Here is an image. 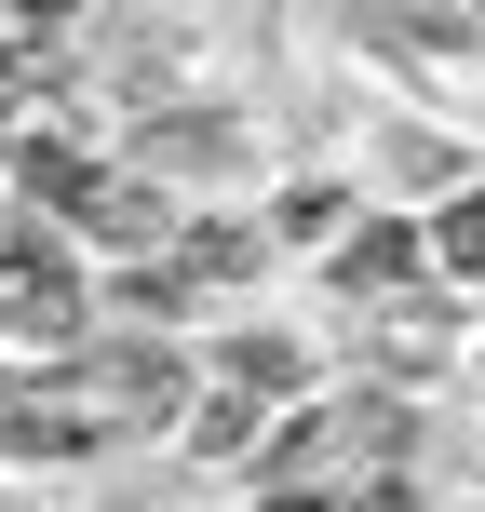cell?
Segmentation results:
<instances>
[{"instance_id":"obj_1","label":"cell","mask_w":485,"mask_h":512,"mask_svg":"<svg viewBox=\"0 0 485 512\" xmlns=\"http://www.w3.org/2000/svg\"><path fill=\"white\" fill-rule=\"evenodd\" d=\"M176 405H189V351L149 337V324H122L95 351V418H176Z\"/></svg>"},{"instance_id":"obj_2","label":"cell","mask_w":485,"mask_h":512,"mask_svg":"<svg viewBox=\"0 0 485 512\" xmlns=\"http://www.w3.org/2000/svg\"><path fill=\"white\" fill-rule=\"evenodd\" d=\"M135 162H162V176H256V135H243V108H162L135 135Z\"/></svg>"},{"instance_id":"obj_3","label":"cell","mask_w":485,"mask_h":512,"mask_svg":"<svg viewBox=\"0 0 485 512\" xmlns=\"http://www.w3.org/2000/svg\"><path fill=\"white\" fill-rule=\"evenodd\" d=\"M0 283H14V324H41V337L81 324V270L54 256V230H27V216L0 230Z\"/></svg>"},{"instance_id":"obj_4","label":"cell","mask_w":485,"mask_h":512,"mask_svg":"<svg viewBox=\"0 0 485 512\" xmlns=\"http://www.w3.org/2000/svg\"><path fill=\"white\" fill-rule=\"evenodd\" d=\"M81 445H108V418L95 405H68V391H0V459H81Z\"/></svg>"},{"instance_id":"obj_5","label":"cell","mask_w":485,"mask_h":512,"mask_svg":"<svg viewBox=\"0 0 485 512\" xmlns=\"http://www.w3.org/2000/svg\"><path fill=\"white\" fill-rule=\"evenodd\" d=\"M405 270H432V256H418V230H351V243H337V297H364V283H405Z\"/></svg>"},{"instance_id":"obj_6","label":"cell","mask_w":485,"mask_h":512,"mask_svg":"<svg viewBox=\"0 0 485 512\" xmlns=\"http://www.w3.org/2000/svg\"><path fill=\"white\" fill-rule=\"evenodd\" d=\"M256 256H270V230H243V216H230V230H216V216H203V230H176V270H189V283H243Z\"/></svg>"},{"instance_id":"obj_7","label":"cell","mask_w":485,"mask_h":512,"mask_svg":"<svg viewBox=\"0 0 485 512\" xmlns=\"http://www.w3.org/2000/svg\"><path fill=\"white\" fill-rule=\"evenodd\" d=\"M256 445V391H189V459H243Z\"/></svg>"},{"instance_id":"obj_8","label":"cell","mask_w":485,"mask_h":512,"mask_svg":"<svg viewBox=\"0 0 485 512\" xmlns=\"http://www.w3.org/2000/svg\"><path fill=\"white\" fill-rule=\"evenodd\" d=\"M310 364L283 351V337H230V351H216V391H297Z\"/></svg>"},{"instance_id":"obj_9","label":"cell","mask_w":485,"mask_h":512,"mask_svg":"<svg viewBox=\"0 0 485 512\" xmlns=\"http://www.w3.org/2000/svg\"><path fill=\"white\" fill-rule=\"evenodd\" d=\"M418 256H445L459 283H485V189H472V203H445V230H418Z\"/></svg>"},{"instance_id":"obj_10","label":"cell","mask_w":485,"mask_h":512,"mask_svg":"<svg viewBox=\"0 0 485 512\" xmlns=\"http://www.w3.org/2000/svg\"><path fill=\"white\" fill-rule=\"evenodd\" d=\"M256 512H364L351 486H256Z\"/></svg>"},{"instance_id":"obj_11","label":"cell","mask_w":485,"mask_h":512,"mask_svg":"<svg viewBox=\"0 0 485 512\" xmlns=\"http://www.w3.org/2000/svg\"><path fill=\"white\" fill-rule=\"evenodd\" d=\"M0 14H14V27H68L81 0H0Z\"/></svg>"}]
</instances>
